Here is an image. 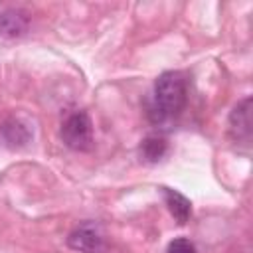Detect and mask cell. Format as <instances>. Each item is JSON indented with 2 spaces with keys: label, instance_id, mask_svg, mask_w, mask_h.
<instances>
[{
  "label": "cell",
  "instance_id": "obj_1",
  "mask_svg": "<svg viewBox=\"0 0 253 253\" xmlns=\"http://www.w3.org/2000/svg\"><path fill=\"white\" fill-rule=\"evenodd\" d=\"M188 101V81L182 71H164L158 75L152 87V99L148 105V117L152 123L162 125L176 119Z\"/></svg>",
  "mask_w": 253,
  "mask_h": 253
},
{
  "label": "cell",
  "instance_id": "obj_2",
  "mask_svg": "<svg viewBox=\"0 0 253 253\" xmlns=\"http://www.w3.org/2000/svg\"><path fill=\"white\" fill-rule=\"evenodd\" d=\"M59 134L63 144L75 152H89L95 144L91 117L87 115V111H81V109L71 111L63 119Z\"/></svg>",
  "mask_w": 253,
  "mask_h": 253
},
{
  "label": "cell",
  "instance_id": "obj_3",
  "mask_svg": "<svg viewBox=\"0 0 253 253\" xmlns=\"http://www.w3.org/2000/svg\"><path fill=\"white\" fill-rule=\"evenodd\" d=\"M30 140H32V130L20 117L8 115L0 119V146L10 150H20L28 146Z\"/></svg>",
  "mask_w": 253,
  "mask_h": 253
},
{
  "label": "cell",
  "instance_id": "obj_4",
  "mask_svg": "<svg viewBox=\"0 0 253 253\" xmlns=\"http://www.w3.org/2000/svg\"><path fill=\"white\" fill-rule=\"evenodd\" d=\"M67 245L79 253H107V241L101 235V231L89 223L75 227L69 237Z\"/></svg>",
  "mask_w": 253,
  "mask_h": 253
},
{
  "label": "cell",
  "instance_id": "obj_5",
  "mask_svg": "<svg viewBox=\"0 0 253 253\" xmlns=\"http://www.w3.org/2000/svg\"><path fill=\"white\" fill-rule=\"evenodd\" d=\"M251 97H243L229 113V134L235 142H251Z\"/></svg>",
  "mask_w": 253,
  "mask_h": 253
},
{
  "label": "cell",
  "instance_id": "obj_6",
  "mask_svg": "<svg viewBox=\"0 0 253 253\" xmlns=\"http://www.w3.org/2000/svg\"><path fill=\"white\" fill-rule=\"evenodd\" d=\"M30 28V18L20 8H8L0 12V36L16 40L22 38Z\"/></svg>",
  "mask_w": 253,
  "mask_h": 253
},
{
  "label": "cell",
  "instance_id": "obj_7",
  "mask_svg": "<svg viewBox=\"0 0 253 253\" xmlns=\"http://www.w3.org/2000/svg\"><path fill=\"white\" fill-rule=\"evenodd\" d=\"M162 196H164V204H166L168 211L172 213V217L180 225H184L190 219V215H192L190 200L184 194H180L178 190H172V188H162Z\"/></svg>",
  "mask_w": 253,
  "mask_h": 253
},
{
  "label": "cell",
  "instance_id": "obj_8",
  "mask_svg": "<svg viewBox=\"0 0 253 253\" xmlns=\"http://www.w3.org/2000/svg\"><path fill=\"white\" fill-rule=\"evenodd\" d=\"M168 152V142L162 136H146L140 142V156L146 162H158Z\"/></svg>",
  "mask_w": 253,
  "mask_h": 253
},
{
  "label": "cell",
  "instance_id": "obj_9",
  "mask_svg": "<svg viewBox=\"0 0 253 253\" xmlns=\"http://www.w3.org/2000/svg\"><path fill=\"white\" fill-rule=\"evenodd\" d=\"M166 253H198V251H196V245H194L190 239H186V237H176V239H172V241L168 243Z\"/></svg>",
  "mask_w": 253,
  "mask_h": 253
}]
</instances>
